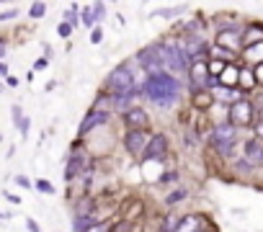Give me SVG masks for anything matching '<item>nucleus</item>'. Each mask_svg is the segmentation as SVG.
<instances>
[{
    "mask_svg": "<svg viewBox=\"0 0 263 232\" xmlns=\"http://www.w3.org/2000/svg\"><path fill=\"white\" fill-rule=\"evenodd\" d=\"M227 116H230V124L232 127H250V124L258 122L255 119V103L248 101V98H237L235 103H230Z\"/></svg>",
    "mask_w": 263,
    "mask_h": 232,
    "instance_id": "6",
    "label": "nucleus"
},
{
    "mask_svg": "<svg viewBox=\"0 0 263 232\" xmlns=\"http://www.w3.org/2000/svg\"><path fill=\"white\" fill-rule=\"evenodd\" d=\"M72 29H75V26H70L67 21H62V24L57 26V34H60L62 39H70V36H72Z\"/></svg>",
    "mask_w": 263,
    "mask_h": 232,
    "instance_id": "25",
    "label": "nucleus"
},
{
    "mask_svg": "<svg viewBox=\"0 0 263 232\" xmlns=\"http://www.w3.org/2000/svg\"><path fill=\"white\" fill-rule=\"evenodd\" d=\"M106 90L111 93V98L132 93V90H140V85L135 80V72L129 70V65H121V67L111 70V75L106 78Z\"/></svg>",
    "mask_w": 263,
    "mask_h": 232,
    "instance_id": "4",
    "label": "nucleus"
},
{
    "mask_svg": "<svg viewBox=\"0 0 263 232\" xmlns=\"http://www.w3.org/2000/svg\"><path fill=\"white\" fill-rule=\"evenodd\" d=\"M204 229H206V222H204L199 214L183 217V219L178 222V227H176V232H204Z\"/></svg>",
    "mask_w": 263,
    "mask_h": 232,
    "instance_id": "16",
    "label": "nucleus"
},
{
    "mask_svg": "<svg viewBox=\"0 0 263 232\" xmlns=\"http://www.w3.org/2000/svg\"><path fill=\"white\" fill-rule=\"evenodd\" d=\"M0 90H3V88H0Z\"/></svg>",
    "mask_w": 263,
    "mask_h": 232,
    "instance_id": "42",
    "label": "nucleus"
},
{
    "mask_svg": "<svg viewBox=\"0 0 263 232\" xmlns=\"http://www.w3.org/2000/svg\"><path fill=\"white\" fill-rule=\"evenodd\" d=\"M237 142V127L232 124H217L209 134V147L219 155V158H230Z\"/></svg>",
    "mask_w": 263,
    "mask_h": 232,
    "instance_id": "3",
    "label": "nucleus"
},
{
    "mask_svg": "<svg viewBox=\"0 0 263 232\" xmlns=\"http://www.w3.org/2000/svg\"><path fill=\"white\" fill-rule=\"evenodd\" d=\"M6 72H8V67H6V65H0V75H6Z\"/></svg>",
    "mask_w": 263,
    "mask_h": 232,
    "instance_id": "40",
    "label": "nucleus"
},
{
    "mask_svg": "<svg viewBox=\"0 0 263 232\" xmlns=\"http://www.w3.org/2000/svg\"><path fill=\"white\" fill-rule=\"evenodd\" d=\"M44 13H47V3H34V6L29 8V16H31V18H42Z\"/></svg>",
    "mask_w": 263,
    "mask_h": 232,
    "instance_id": "23",
    "label": "nucleus"
},
{
    "mask_svg": "<svg viewBox=\"0 0 263 232\" xmlns=\"http://www.w3.org/2000/svg\"><path fill=\"white\" fill-rule=\"evenodd\" d=\"M137 62H140V67H142L147 75L168 72V70H165V60H163L160 44H147L145 49H140V52H137Z\"/></svg>",
    "mask_w": 263,
    "mask_h": 232,
    "instance_id": "5",
    "label": "nucleus"
},
{
    "mask_svg": "<svg viewBox=\"0 0 263 232\" xmlns=\"http://www.w3.org/2000/svg\"><path fill=\"white\" fill-rule=\"evenodd\" d=\"M253 75H255V83H258V85H263V65H258Z\"/></svg>",
    "mask_w": 263,
    "mask_h": 232,
    "instance_id": "33",
    "label": "nucleus"
},
{
    "mask_svg": "<svg viewBox=\"0 0 263 232\" xmlns=\"http://www.w3.org/2000/svg\"><path fill=\"white\" fill-rule=\"evenodd\" d=\"M237 75H240V72H237V67H235V65H230V62H227V67H224V72H222V75H219V83H227V85H230V88H232V85H235V83H237V80H240V78H237Z\"/></svg>",
    "mask_w": 263,
    "mask_h": 232,
    "instance_id": "19",
    "label": "nucleus"
},
{
    "mask_svg": "<svg viewBox=\"0 0 263 232\" xmlns=\"http://www.w3.org/2000/svg\"><path fill=\"white\" fill-rule=\"evenodd\" d=\"M16 183H18L21 188H31V181H29L26 176H16Z\"/></svg>",
    "mask_w": 263,
    "mask_h": 232,
    "instance_id": "31",
    "label": "nucleus"
},
{
    "mask_svg": "<svg viewBox=\"0 0 263 232\" xmlns=\"http://www.w3.org/2000/svg\"><path fill=\"white\" fill-rule=\"evenodd\" d=\"M101 42H103V29L96 26V29L90 31V44H101Z\"/></svg>",
    "mask_w": 263,
    "mask_h": 232,
    "instance_id": "28",
    "label": "nucleus"
},
{
    "mask_svg": "<svg viewBox=\"0 0 263 232\" xmlns=\"http://www.w3.org/2000/svg\"><path fill=\"white\" fill-rule=\"evenodd\" d=\"M93 13H96V21H103L106 18V3H93Z\"/></svg>",
    "mask_w": 263,
    "mask_h": 232,
    "instance_id": "27",
    "label": "nucleus"
},
{
    "mask_svg": "<svg viewBox=\"0 0 263 232\" xmlns=\"http://www.w3.org/2000/svg\"><path fill=\"white\" fill-rule=\"evenodd\" d=\"M242 57H245V62L263 65V39L260 42H248L245 49H242Z\"/></svg>",
    "mask_w": 263,
    "mask_h": 232,
    "instance_id": "17",
    "label": "nucleus"
},
{
    "mask_svg": "<svg viewBox=\"0 0 263 232\" xmlns=\"http://www.w3.org/2000/svg\"><path fill=\"white\" fill-rule=\"evenodd\" d=\"M6 199H8V201H11V204H21V199H18V196H16V194H6Z\"/></svg>",
    "mask_w": 263,
    "mask_h": 232,
    "instance_id": "37",
    "label": "nucleus"
},
{
    "mask_svg": "<svg viewBox=\"0 0 263 232\" xmlns=\"http://www.w3.org/2000/svg\"><path fill=\"white\" fill-rule=\"evenodd\" d=\"M165 152H168V137L165 134H153V140H150V145H147V150L142 152V163H150V160H163L165 158Z\"/></svg>",
    "mask_w": 263,
    "mask_h": 232,
    "instance_id": "9",
    "label": "nucleus"
},
{
    "mask_svg": "<svg viewBox=\"0 0 263 232\" xmlns=\"http://www.w3.org/2000/svg\"><path fill=\"white\" fill-rule=\"evenodd\" d=\"M186 8L183 6H173V8H158L155 13H153V18H176V16H181Z\"/></svg>",
    "mask_w": 263,
    "mask_h": 232,
    "instance_id": "20",
    "label": "nucleus"
},
{
    "mask_svg": "<svg viewBox=\"0 0 263 232\" xmlns=\"http://www.w3.org/2000/svg\"><path fill=\"white\" fill-rule=\"evenodd\" d=\"M0 142H3V134H0Z\"/></svg>",
    "mask_w": 263,
    "mask_h": 232,
    "instance_id": "41",
    "label": "nucleus"
},
{
    "mask_svg": "<svg viewBox=\"0 0 263 232\" xmlns=\"http://www.w3.org/2000/svg\"><path fill=\"white\" fill-rule=\"evenodd\" d=\"M3 54H6V42L0 39V57H3Z\"/></svg>",
    "mask_w": 263,
    "mask_h": 232,
    "instance_id": "39",
    "label": "nucleus"
},
{
    "mask_svg": "<svg viewBox=\"0 0 263 232\" xmlns=\"http://www.w3.org/2000/svg\"><path fill=\"white\" fill-rule=\"evenodd\" d=\"M142 95L147 101H153L158 108H171L178 103L181 98V80L171 72H160V75H147L140 85Z\"/></svg>",
    "mask_w": 263,
    "mask_h": 232,
    "instance_id": "1",
    "label": "nucleus"
},
{
    "mask_svg": "<svg viewBox=\"0 0 263 232\" xmlns=\"http://www.w3.org/2000/svg\"><path fill=\"white\" fill-rule=\"evenodd\" d=\"M96 224H101V222H98V217H93V214H78V217L72 219V229H75V232H88V229H93Z\"/></svg>",
    "mask_w": 263,
    "mask_h": 232,
    "instance_id": "18",
    "label": "nucleus"
},
{
    "mask_svg": "<svg viewBox=\"0 0 263 232\" xmlns=\"http://www.w3.org/2000/svg\"><path fill=\"white\" fill-rule=\"evenodd\" d=\"M181 47H183V52L189 54L191 65H194V62H204V60L209 57V44L204 42L201 34H186V36L181 39Z\"/></svg>",
    "mask_w": 263,
    "mask_h": 232,
    "instance_id": "7",
    "label": "nucleus"
},
{
    "mask_svg": "<svg viewBox=\"0 0 263 232\" xmlns=\"http://www.w3.org/2000/svg\"><path fill=\"white\" fill-rule=\"evenodd\" d=\"M178 178V173H165V176H160V183H173Z\"/></svg>",
    "mask_w": 263,
    "mask_h": 232,
    "instance_id": "32",
    "label": "nucleus"
},
{
    "mask_svg": "<svg viewBox=\"0 0 263 232\" xmlns=\"http://www.w3.org/2000/svg\"><path fill=\"white\" fill-rule=\"evenodd\" d=\"M186 196H189V191L186 188H178V191H173V194L165 196V206H176V204L186 201Z\"/></svg>",
    "mask_w": 263,
    "mask_h": 232,
    "instance_id": "21",
    "label": "nucleus"
},
{
    "mask_svg": "<svg viewBox=\"0 0 263 232\" xmlns=\"http://www.w3.org/2000/svg\"><path fill=\"white\" fill-rule=\"evenodd\" d=\"M242 158H245L253 168H255V165H263V140H258V137L248 140L245 147H242Z\"/></svg>",
    "mask_w": 263,
    "mask_h": 232,
    "instance_id": "12",
    "label": "nucleus"
},
{
    "mask_svg": "<svg viewBox=\"0 0 263 232\" xmlns=\"http://www.w3.org/2000/svg\"><path fill=\"white\" fill-rule=\"evenodd\" d=\"M240 83H242L245 88L255 85V78H253V72H250V70H240Z\"/></svg>",
    "mask_w": 263,
    "mask_h": 232,
    "instance_id": "26",
    "label": "nucleus"
},
{
    "mask_svg": "<svg viewBox=\"0 0 263 232\" xmlns=\"http://www.w3.org/2000/svg\"><path fill=\"white\" fill-rule=\"evenodd\" d=\"M65 21H67L70 26H78V21H80V18H78V6H70V11L65 13Z\"/></svg>",
    "mask_w": 263,
    "mask_h": 232,
    "instance_id": "24",
    "label": "nucleus"
},
{
    "mask_svg": "<svg viewBox=\"0 0 263 232\" xmlns=\"http://www.w3.org/2000/svg\"><path fill=\"white\" fill-rule=\"evenodd\" d=\"M26 227H29L31 232H39V224H36L34 219H26Z\"/></svg>",
    "mask_w": 263,
    "mask_h": 232,
    "instance_id": "36",
    "label": "nucleus"
},
{
    "mask_svg": "<svg viewBox=\"0 0 263 232\" xmlns=\"http://www.w3.org/2000/svg\"><path fill=\"white\" fill-rule=\"evenodd\" d=\"M124 124H126V129H145L147 127V113L135 106L132 111L124 113Z\"/></svg>",
    "mask_w": 263,
    "mask_h": 232,
    "instance_id": "14",
    "label": "nucleus"
},
{
    "mask_svg": "<svg viewBox=\"0 0 263 232\" xmlns=\"http://www.w3.org/2000/svg\"><path fill=\"white\" fill-rule=\"evenodd\" d=\"M16 16H18V11L11 8V11H6V13H0V21H11V18H16Z\"/></svg>",
    "mask_w": 263,
    "mask_h": 232,
    "instance_id": "30",
    "label": "nucleus"
},
{
    "mask_svg": "<svg viewBox=\"0 0 263 232\" xmlns=\"http://www.w3.org/2000/svg\"><path fill=\"white\" fill-rule=\"evenodd\" d=\"M240 39H242L240 29L224 26V29H219V34H217V47H222V49H227V52L232 54V52L240 49Z\"/></svg>",
    "mask_w": 263,
    "mask_h": 232,
    "instance_id": "11",
    "label": "nucleus"
},
{
    "mask_svg": "<svg viewBox=\"0 0 263 232\" xmlns=\"http://www.w3.org/2000/svg\"><path fill=\"white\" fill-rule=\"evenodd\" d=\"M85 163H88V155H85V152H72L70 160H67V168H65V181H67V183L75 181V178L83 173Z\"/></svg>",
    "mask_w": 263,
    "mask_h": 232,
    "instance_id": "13",
    "label": "nucleus"
},
{
    "mask_svg": "<svg viewBox=\"0 0 263 232\" xmlns=\"http://www.w3.org/2000/svg\"><path fill=\"white\" fill-rule=\"evenodd\" d=\"M34 67H36V70H44V67H47V60H36V65H34Z\"/></svg>",
    "mask_w": 263,
    "mask_h": 232,
    "instance_id": "38",
    "label": "nucleus"
},
{
    "mask_svg": "<svg viewBox=\"0 0 263 232\" xmlns=\"http://www.w3.org/2000/svg\"><path fill=\"white\" fill-rule=\"evenodd\" d=\"M160 49H163L165 70H168L171 75H189L191 60H189V54L183 52L181 39H165V42H160Z\"/></svg>",
    "mask_w": 263,
    "mask_h": 232,
    "instance_id": "2",
    "label": "nucleus"
},
{
    "mask_svg": "<svg viewBox=\"0 0 263 232\" xmlns=\"http://www.w3.org/2000/svg\"><path fill=\"white\" fill-rule=\"evenodd\" d=\"M106 122H108V113H106V111L90 108V111L85 113V119L80 122V127H78V137H85L88 132H93L96 127H101V124H106Z\"/></svg>",
    "mask_w": 263,
    "mask_h": 232,
    "instance_id": "10",
    "label": "nucleus"
},
{
    "mask_svg": "<svg viewBox=\"0 0 263 232\" xmlns=\"http://www.w3.org/2000/svg\"><path fill=\"white\" fill-rule=\"evenodd\" d=\"M150 140L153 137L147 134V129H126V134H124V150L129 155H135V158H142V152L147 150Z\"/></svg>",
    "mask_w": 263,
    "mask_h": 232,
    "instance_id": "8",
    "label": "nucleus"
},
{
    "mask_svg": "<svg viewBox=\"0 0 263 232\" xmlns=\"http://www.w3.org/2000/svg\"><path fill=\"white\" fill-rule=\"evenodd\" d=\"M189 75H191V83L204 90L206 88V80H209V65L206 62H194L191 70H189Z\"/></svg>",
    "mask_w": 263,
    "mask_h": 232,
    "instance_id": "15",
    "label": "nucleus"
},
{
    "mask_svg": "<svg viewBox=\"0 0 263 232\" xmlns=\"http://www.w3.org/2000/svg\"><path fill=\"white\" fill-rule=\"evenodd\" d=\"M88 232H111V224H96V227L88 229Z\"/></svg>",
    "mask_w": 263,
    "mask_h": 232,
    "instance_id": "34",
    "label": "nucleus"
},
{
    "mask_svg": "<svg viewBox=\"0 0 263 232\" xmlns=\"http://www.w3.org/2000/svg\"><path fill=\"white\" fill-rule=\"evenodd\" d=\"M36 188H39L42 194H54V186L47 183V181H36Z\"/></svg>",
    "mask_w": 263,
    "mask_h": 232,
    "instance_id": "29",
    "label": "nucleus"
},
{
    "mask_svg": "<svg viewBox=\"0 0 263 232\" xmlns=\"http://www.w3.org/2000/svg\"><path fill=\"white\" fill-rule=\"evenodd\" d=\"M80 21H83L85 26H93V29H96V13H93V6H85V8H83Z\"/></svg>",
    "mask_w": 263,
    "mask_h": 232,
    "instance_id": "22",
    "label": "nucleus"
},
{
    "mask_svg": "<svg viewBox=\"0 0 263 232\" xmlns=\"http://www.w3.org/2000/svg\"><path fill=\"white\" fill-rule=\"evenodd\" d=\"M255 132H258V140H263V119L255 122Z\"/></svg>",
    "mask_w": 263,
    "mask_h": 232,
    "instance_id": "35",
    "label": "nucleus"
}]
</instances>
